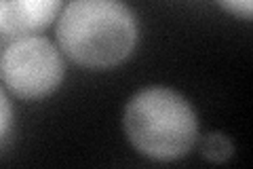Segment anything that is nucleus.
I'll return each instance as SVG.
<instances>
[{
	"label": "nucleus",
	"mask_w": 253,
	"mask_h": 169,
	"mask_svg": "<svg viewBox=\"0 0 253 169\" xmlns=\"http://www.w3.org/2000/svg\"><path fill=\"white\" fill-rule=\"evenodd\" d=\"M55 43L76 66L112 70L137 49V13L121 0H72L57 15Z\"/></svg>",
	"instance_id": "f257e3e1"
},
{
	"label": "nucleus",
	"mask_w": 253,
	"mask_h": 169,
	"mask_svg": "<svg viewBox=\"0 0 253 169\" xmlns=\"http://www.w3.org/2000/svg\"><path fill=\"white\" fill-rule=\"evenodd\" d=\"M123 129L141 157L161 163L184 159L201 138L199 114L190 100L163 85L144 87L126 100Z\"/></svg>",
	"instance_id": "f03ea898"
},
{
	"label": "nucleus",
	"mask_w": 253,
	"mask_h": 169,
	"mask_svg": "<svg viewBox=\"0 0 253 169\" xmlns=\"http://www.w3.org/2000/svg\"><path fill=\"white\" fill-rule=\"evenodd\" d=\"M66 78V57L44 34L11 38L0 45V85L17 100L53 95Z\"/></svg>",
	"instance_id": "7ed1b4c3"
},
{
	"label": "nucleus",
	"mask_w": 253,
	"mask_h": 169,
	"mask_svg": "<svg viewBox=\"0 0 253 169\" xmlns=\"http://www.w3.org/2000/svg\"><path fill=\"white\" fill-rule=\"evenodd\" d=\"M61 0H0V36L4 40L36 34L57 21Z\"/></svg>",
	"instance_id": "20e7f679"
},
{
	"label": "nucleus",
	"mask_w": 253,
	"mask_h": 169,
	"mask_svg": "<svg viewBox=\"0 0 253 169\" xmlns=\"http://www.w3.org/2000/svg\"><path fill=\"white\" fill-rule=\"evenodd\" d=\"M201 155L209 161V163H226L234 155V144L221 131H211L203 135L201 140Z\"/></svg>",
	"instance_id": "39448f33"
},
{
	"label": "nucleus",
	"mask_w": 253,
	"mask_h": 169,
	"mask_svg": "<svg viewBox=\"0 0 253 169\" xmlns=\"http://www.w3.org/2000/svg\"><path fill=\"white\" fill-rule=\"evenodd\" d=\"M13 120H15V110H13L11 95L6 93V89L2 85H0V142L11 133Z\"/></svg>",
	"instance_id": "423d86ee"
},
{
	"label": "nucleus",
	"mask_w": 253,
	"mask_h": 169,
	"mask_svg": "<svg viewBox=\"0 0 253 169\" xmlns=\"http://www.w3.org/2000/svg\"><path fill=\"white\" fill-rule=\"evenodd\" d=\"M219 6L245 21H251V17H253V4L249 0H236V2L234 0H224V2H219Z\"/></svg>",
	"instance_id": "0eeeda50"
}]
</instances>
